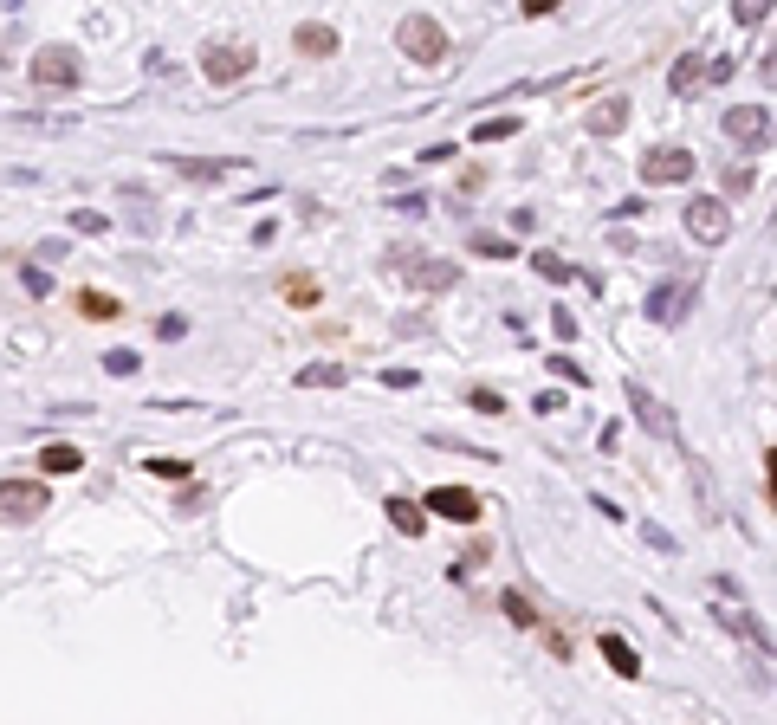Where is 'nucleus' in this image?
I'll list each match as a JSON object with an SVG mask.
<instances>
[{
	"mask_svg": "<svg viewBox=\"0 0 777 725\" xmlns=\"http://www.w3.org/2000/svg\"><path fill=\"white\" fill-rule=\"evenodd\" d=\"M383 272H402L415 292H454V285H460V266H454V259H421L415 246H389Z\"/></svg>",
	"mask_w": 777,
	"mask_h": 725,
	"instance_id": "f257e3e1",
	"label": "nucleus"
},
{
	"mask_svg": "<svg viewBox=\"0 0 777 725\" xmlns=\"http://www.w3.org/2000/svg\"><path fill=\"white\" fill-rule=\"evenodd\" d=\"M395 46H402V52H408V59H415V65H441L454 39H447V26L434 20V13H408V20L395 26Z\"/></svg>",
	"mask_w": 777,
	"mask_h": 725,
	"instance_id": "f03ea898",
	"label": "nucleus"
},
{
	"mask_svg": "<svg viewBox=\"0 0 777 725\" xmlns=\"http://www.w3.org/2000/svg\"><path fill=\"white\" fill-rule=\"evenodd\" d=\"M253 59L259 52L247 39H208V46H201V78H208V85H240V78L253 72Z\"/></svg>",
	"mask_w": 777,
	"mask_h": 725,
	"instance_id": "7ed1b4c3",
	"label": "nucleus"
},
{
	"mask_svg": "<svg viewBox=\"0 0 777 725\" xmlns=\"http://www.w3.org/2000/svg\"><path fill=\"white\" fill-rule=\"evenodd\" d=\"M78 78H85L78 46H39L33 52V85L39 91H78Z\"/></svg>",
	"mask_w": 777,
	"mask_h": 725,
	"instance_id": "20e7f679",
	"label": "nucleus"
},
{
	"mask_svg": "<svg viewBox=\"0 0 777 725\" xmlns=\"http://www.w3.org/2000/svg\"><path fill=\"white\" fill-rule=\"evenodd\" d=\"M693 169H700V156L680 149V143H654L648 156H642V182L648 188H674V182H687Z\"/></svg>",
	"mask_w": 777,
	"mask_h": 725,
	"instance_id": "39448f33",
	"label": "nucleus"
},
{
	"mask_svg": "<svg viewBox=\"0 0 777 725\" xmlns=\"http://www.w3.org/2000/svg\"><path fill=\"white\" fill-rule=\"evenodd\" d=\"M687 305H700V279H667V285H654V292L642 298V311L654 324H680Z\"/></svg>",
	"mask_w": 777,
	"mask_h": 725,
	"instance_id": "423d86ee",
	"label": "nucleus"
},
{
	"mask_svg": "<svg viewBox=\"0 0 777 725\" xmlns=\"http://www.w3.org/2000/svg\"><path fill=\"white\" fill-rule=\"evenodd\" d=\"M687 234L700 240V246H726L732 240V208H726V201H713V195L687 201Z\"/></svg>",
	"mask_w": 777,
	"mask_h": 725,
	"instance_id": "0eeeda50",
	"label": "nucleus"
},
{
	"mask_svg": "<svg viewBox=\"0 0 777 725\" xmlns=\"http://www.w3.org/2000/svg\"><path fill=\"white\" fill-rule=\"evenodd\" d=\"M421 512H441L447 525H473L486 505H480V492H473V486H434L428 499H421Z\"/></svg>",
	"mask_w": 777,
	"mask_h": 725,
	"instance_id": "6e6552de",
	"label": "nucleus"
},
{
	"mask_svg": "<svg viewBox=\"0 0 777 725\" xmlns=\"http://www.w3.org/2000/svg\"><path fill=\"white\" fill-rule=\"evenodd\" d=\"M39 512H46V480H0V518L26 525Z\"/></svg>",
	"mask_w": 777,
	"mask_h": 725,
	"instance_id": "1a4fd4ad",
	"label": "nucleus"
},
{
	"mask_svg": "<svg viewBox=\"0 0 777 725\" xmlns=\"http://www.w3.org/2000/svg\"><path fill=\"white\" fill-rule=\"evenodd\" d=\"M726 136L739 149H765L771 143V111H765V104H732V111H726Z\"/></svg>",
	"mask_w": 777,
	"mask_h": 725,
	"instance_id": "9d476101",
	"label": "nucleus"
},
{
	"mask_svg": "<svg viewBox=\"0 0 777 725\" xmlns=\"http://www.w3.org/2000/svg\"><path fill=\"white\" fill-rule=\"evenodd\" d=\"M629 408H635V421H642V428L654 434V441H680V428H674V415H667L661 402H654V395L642 389V382H629Z\"/></svg>",
	"mask_w": 777,
	"mask_h": 725,
	"instance_id": "9b49d317",
	"label": "nucleus"
},
{
	"mask_svg": "<svg viewBox=\"0 0 777 725\" xmlns=\"http://www.w3.org/2000/svg\"><path fill=\"white\" fill-rule=\"evenodd\" d=\"M292 46L305 52V59H337V46H344V39H337V26H324V20H305L292 33Z\"/></svg>",
	"mask_w": 777,
	"mask_h": 725,
	"instance_id": "f8f14e48",
	"label": "nucleus"
},
{
	"mask_svg": "<svg viewBox=\"0 0 777 725\" xmlns=\"http://www.w3.org/2000/svg\"><path fill=\"white\" fill-rule=\"evenodd\" d=\"M629 117H635V98H603L590 111V136H622V130H629Z\"/></svg>",
	"mask_w": 777,
	"mask_h": 725,
	"instance_id": "ddd939ff",
	"label": "nucleus"
},
{
	"mask_svg": "<svg viewBox=\"0 0 777 725\" xmlns=\"http://www.w3.org/2000/svg\"><path fill=\"white\" fill-rule=\"evenodd\" d=\"M596 648H603V661H609V667H616V674H622V680H642V654H635V648H629V641H622V635H616V628H609V635H596Z\"/></svg>",
	"mask_w": 777,
	"mask_h": 725,
	"instance_id": "4468645a",
	"label": "nucleus"
},
{
	"mask_svg": "<svg viewBox=\"0 0 777 725\" xmlns=\"http://www.w3.org/2000/svg\"><path fill=\"white\" fill-rule=\"evenodd\" d=\"M700 85H706V59H700V52H680L674 72H667V91H674V98H693Z\"/></svg>",
	"mask_w": 777,
	"mask_h": 725,
	"instance_id": "2eb2a0df",
	"label": "nucleus"
},
{
	"mask_svg": "<svg viewBox=\"0 0 777 725\" xmlns=\"http://www.w3.org/2000/svg\"><path fill=\"white\" fill-rule=\"evenodd\" d=\"M175 175H188V182H221V175H234V162L227 156H169Z\"/></svg>",
	"mask_w": 777,
	"mask_h": 725,
	"instance_id": "dca6fc26",
	"label": "nucleus"
},
{
	"mask_svg": "<svg viewBox=\"0 0 777 725\" xmlns=\"http://www.w3.org/2000/svg\"><path fill=\"white\" fill-rule=\"evenodd\" d=\"M389 525L402 531V538H421V531H428V512H421V499H389Z\"/></svg>",
	"mask_w": 777,
	"mask_h": 725,
	"instance_id": "f3484780",
	"label": "nucleus"
},
{
	"mask_svg": "<svg viewBox=\"0 0 777 725\" xmlns=\"http://www.w3.org/2000/svg\"><path fill=\"white\" fill-rule=\"evenodd\" d=\"M344 376H350L344 363H305L298 369V389H344Z\"/></svg>",
	"mask_w": 777,
	"mask_h": 725,
	"instance_id": "a211bd4d",
	"label": "nucleus"
},
{
	"mask_svg": "<svg viewBox=\"0 0 777 725\" xmlns=\"http://www.w3.org/2000/svg\"><path fill=\"white\" fill-rule=\"evenodd\" d=\"M39 467H46V473H78V467H85V454H78L72 441H52L46 454H39Z\"/></svg>",
	"mask_w": 777,
	"mask_h": 725,
	"instance_id": "6ab92c4d",
	"label": "nucleus"
},
{
	"mask_svg": "<svg viewBox=\"0 0 777 725\" xmlns=\"http://www.w3.org/2000/svg\"><path fill=\"white\" fill-rule=\"evenodd\" d=\"M78 311H85L91 324H111V318H117V311H124V305H117L111 292H78Z\"/></svg>",
	"mask_w": 777,
	"mask_h": 725,
	"instance_id": "aec40b11",
	"label": "nucleus"
},
{
	"mask_svg": "<svg viewBox=\"0 0 777 725\" xmlns=\"http://www.w3.org/2000/svg\"><path fill=\"white\" fill-rule=\"evenodd\" d=\"M506 136H518V117H486V123H473V143H506Z\"/></svg>",
	"mask_w": 777,
	"mask_h": 725,
	"instance_id": "412c9836",
	"label": "nucleus"
},
{
	"mask_svg": "<svg viewBox=\"0 0 777 725\" xmlns=\"http://www.w3.org/2000/svg\"><path fill=\"white\" fill-rule=\"evenodd\" d=\"M531 272H538V279H551V285H564V279H570V259H557V253H531Z\"/></svg>",
	"mask_w": 777,
	"mask_h": 725,
	"instance_id": "4be33fe9",
	"label": "nucleus"
},
{
	"mask_svg": "<svg viewBox=\"0 0 777 725\" xmlns=\"http://www.w3.org/2000/svg\"><path fill=\"white\" fill-rule=\"evenodd\" d=\"M467 246H473L480 259H512V253H518V246H512V240H499V234H473Z\"/></svg>",
	"mask_w": 777,
	"mask_h": 725,
	"instance_id": "5701e85b",
	"label": "nucleus"
},
{
	"mask_svg": "<svg viewBox=\"0 0 777 725\" xmlns=\"http://www.w3.org/2000/svg\"><path fill=\"white\" fill-rule=\"evenodd\" d=\"M136 369H143L136 350H104V376H136Z\"/></svg>",
	"mask_w": 777,
	"mask_h": 725,
	"instance_id": "b1692460",
	"label": "nucleus"
},
{
	"mask_svg": "<svg viewBox=\"0 0 777 725\" xmlns=\"http://www.w3.org/2000/svg\"><path fill=\"white\" fill-rule=\"evenodd\" d=\"M285 298H292V305H318V279L292 272V279H285Z\"/></svg>",
	"mask_w": 777,
	"mask_h": 725,
	"instance_id": "393cba45",
	"label": "nucleus"
},
{
	"mask_svg": "<svg viewBox=\"0 0 777 725\" xmlns=\"http://www.w3.org/2000/svg\"><path fill=\"white\" fill-rule=\"evenodd\" d=\"M732 13H739L745 26H765L771 20V0H732Z\"/></svg>",
	"mask_w": 777,
	"mask_h": 725,
	"instance_id": "a878e982",
	"label": "nucleus"
},
{
	"mask_svg": "<svg viewBox=\"0 0 777 725\" xmlns=\"http://www.w3.org/2000/svg\"><path fill=\"white\" fill-rule=\"evenodd\" d=\"M719 615H726V628H739V635H758V641H765V628L752 622V609H719Z\"/></svg>",
	"mask_w": 777,
	"mask_h": 725,
	"instance_id": "bb28decb",
	"label": "nucleus"
},
{
	"mask_svg": "<svg viewBox=\"0 0 777 725\" xmlns=\"http://www.w3.org/2000/svg\"><path fill=\"white\" fill-rule=\"evenodd\" d=\"M149 473H156V480H188V460H169V454H162V460H149Z\"/></svg>",
	"mask_w": 777,
	"mask_h": 725,
	"instance_id": "cd10ccee",
	"label": "nucleus"
},
{
	"mask_svg": "<svg viewBox=\"0 0 777 725\" xmlns=\"http://www.w3.org/2000/svg\"><path fill=\"white\" fill-rule=\"evenodd\" d=\"M506 615H512L518 628H531V622H538V615H531V603H525V596H518V590H506Z\"/></svg>",
	"mask_w": 777,
	"mask_h": 725,
	"instance_id": "c85d7f7f",
	"label": "nucleus"
},
{
	"mask_svg": "<svg viewBox=\"0 0 777 725\" xmlns=\"http://www.w3.org/2000/svg\"><path fill=\"white\" fill-rule=\"evenodd\" d=\"M72 227H78V234H104V227H111V221H104L98 208H78V214H72Z\"/></svg>",
	"mask_w": 777,
	"mask_h": 725,
	"instance_id": "c756f323",
	"label": "nucleus"
},
{
	"mask_svg": "<svg viewBox=\"0 0 777 725\" xmlns=\"http://www.w3.org/2000/svg\"><path fill=\"white\" fill-rule=\"evenodd\" d=\"M20 279H26V292H33V298H46V292H52V272H46V266H26Z\"/></svg>",
	"mask_w": 777,
	"mask_h": 725,
	"instance_id": "7c9ffc66",
	"label": "nucleus"
},
{
	"mask_svg": "<svg viewBox=\"0 0 777 725\" xmlns=\"http://www.w3.org/2000/svg\"><path fill=\"white\" fill-rule=\"evenodd\" d=\"M467 402L480 408V415H499V408H506V402H499V389H467Z\"/></svg>",
	"mask_w": 777,
	"mask_h": 725,
	"instance_id": "2f4dec72",
	"label": "nucleus"
},
{
	"mask_svg": "<svg viewBox=\"0 0 777 725\" xmlns=\"http://www.w3.org/2000/svg\"><path fill=\"white\" fill-rule=\"evenodd\" d=\"M551 376H564V382H590V376H583V363H577V357H551Z\"/></svg>",
	"mask_w": 777,
	"mask_h": 725,
	"instance_id": "473e14b6",
	"label": "nucleus"
},
{
	"mask_svg": "<svg viewBox=\"0 0 777 725\" xmlns=\"http://www.w3.org/2000/svg\"><path fill=\"white\" fill-rule=\"evenodd\" d=\"M395 214H408V221H421V214H428V195H402V201H395Z\"/></svg>",
	"mask_w": 777,
	"mask_h": 725,
	"instance_id": "72a5a7b5",
	"label": "nucleus"
},
{
	"mask_svg": "<svg viewBox=\"0 0 777 725\" xmlns=\"http://www.w3.org/2000/svg\"><path fill=\"white\" fill-rule=\"evenodd\" d=\"M648 531V544H654V551H680V544H674V531H661V525H642Z\"/></svg>",
	"mask_w": 777,
	"mask_h": 725,
	"instance_id": "f704fd0d",
	"label": "nucleus"
},
{
	"mask_svg": "<svg viewBox=\"0 0 777 725\" xmlns=\"http://www.w3.org/2000/svg\"><path fill=\"white\" fill-rule=\"evenodd\" d=\"M551 331H557V337H564V344H570V337H577V318H570V311H551Z\"/></svg>",
	"mask_w": 777,
	"mask_h": 725,
	"instance_id": "c9c22d12",
	"label": "nucleus"
},
{
	"mask_svg": "<svg viewBox=\"0 0 777 725\" xmlns=\"http://www.w3.org/2000/svg\"><path fill=\"white\" fill-rule=\"evenodd\" d=\"M531 408H538V415H557V408H564V395H557V389H538V402H531Z\"/></svg>",
	"mask_w": 777,
	"mask_h": 725,
	"instance_id": "e433bc0d",
	"label": "nucleus"
},
{
	"mask_svg": "<svg viewBox=\"0 0 777 725\" xmlns=\"http://www.w3.org/2000/svg\"><path fill=\"white\" fill-rule=\"evenodd\" d=\"M525 13L538 20V13H557V0H525Z\"/></svg>",
	"mask_w": 777,
	"mask_h": 725,
	"instance_id": "4c0bfd02",
	"label": "nucleus"
}]
</instances>
